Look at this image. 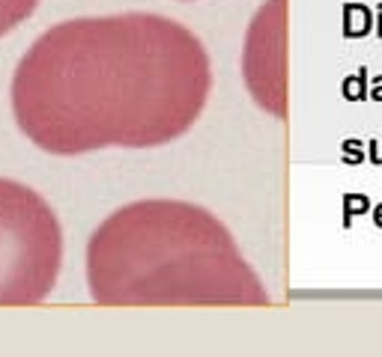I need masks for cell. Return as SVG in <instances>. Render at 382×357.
<instances>
[{
	"label": "cell",
	"mask_w": 382,
	"mask_h": 357,
	"mask_svg": "<svg viewBox=\"0 0 382 357\" xmlns=\"http://www.w3.org/2000/svg\"><path fill=\"white\" fill-rule=\"evenodd\" d=\"M63 229L54 209L21 182L0 179V307H36L57 283Z\"/></svg>",
	"instance_id": "3957f363"
},
{
	"label": "cell",
	"mask_w": 382,
	"mask_h": 357,
	"mask_svg": "<svg viewBox=\"0 0 382 357\" xmlns=\"http://www.w3.org/2000/svg\"><path fill=\"white\" fill-rule=\"evenodd\" d=\"M212 87L201 39L149 12L72 19L30 45L12 78L19 128L51 155L182 138Z\"/></svg>",
	"instance_id": "6da1fadb"
},
{
	"label": "cell",
	"mask_w": 382,
	"mask_h": 357,
	"mask_svg": "<svg viewBox=\"0 0 382 357\" xmlns=\"http://www.w3.org/2000/svg\"><path fill=\"white\" fill-rule=\"evenodd\" d=\"M102 307H269V295L215 214L179 200L114 212L87 244Z\"/></svg>",
	"instance_id": "7a4b0ae2"
},
{
	"label": "cell",
	"mask_w": 382,
	"mask_h": 357,
	"mask_svg": "<svg viewBox=\"0 0 382 357\" xmlns=\"http://www.w3.org/2000/svg\"><path fill=\"white\" fill-rule=\"evenodd\" d=\"M39 0H0V36H6L9 30H15L24 19H30L36 12Z\"/></svg>",
	"instance_id": "5b68a950"
},
{
	"label": "cell",
	"mask_w": 382,
	"mask_h": 357,
	"mask_svg": "<svg viewBox=\"0 0 382 357\" xmlns=\"http://www.w3.org/2000/svg\"><path fill=\"white\" fill-rule=\"evenodd\" d=\"M284 0H269L248 30L245 42V81L260 105L275 113L287 116V54H284Z\"/></svg>",
	"instance_id": "277c9868"
}]
</instances>
